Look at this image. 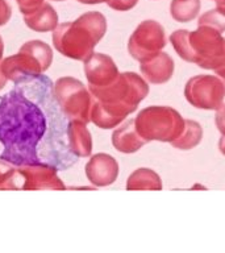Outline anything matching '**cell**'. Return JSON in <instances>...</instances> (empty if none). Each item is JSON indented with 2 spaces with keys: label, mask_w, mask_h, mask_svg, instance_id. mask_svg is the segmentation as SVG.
<instances>
[{
  "label": "cell",
  "mask_w": 225,
  "mask_h": 253,
  "mask_svg": "<svg viewBox=\"0 0 225 253\" xmlns=\"http://www.w3.org/2000/svg\"><path fill=\"white\" fill-rule=\"evenodd\" d=\"M46 132V119L42 110L13 90L0 98V158L11 165H38L37 145Z\"/></svg>",
  "instance_id": "6da1fadb"
},
{
  "label": "cell",
  "mask_w": 225,
  "mask_h": 253,
  "mask_svg": "<svg viewBox=\"0 0 225 253\" xmlns=\"http://www.w3.org/2000/svg\"><path fill=\"white\" fill-rule=\"evenodd\" d=\"M107 32V20L100 12H87L75 21L59 24L53 33V45L67 58L86 61Z\"/></svg>",
  "instance_id": "7a4b0ae2"
},
{
  "label": "cell",
  "mask_w": 225,
  "mask_h": 253,
  "mask_svg": "<svg viewBox=\"0 0 225 253\" xmlns=\"http://www.w3.org/2000/svg\"><path fill=\"white\" fill-rule=\"evenodd\" d=\"M53 62V50L43 41L33 40L20 47L17 54L7 57L0 63L4 77L12 82L20 83L42 74Z\"/></svg>",
  "instance_id": "3957f363"
},
{
  "label": "cell",
  "mask_w": 225,
  "mask_h": 253,
  "mask_svg": "<svg viewBox=\"0 0 225 253\" xmlns=\"http://www.w3.org/2000/svg\"><path fill=\"white\" fill-rule=\"evenodd\" d=\"M185 120L175 108L169 106L146 107L134 119L138 133L146 142H173L185 129Z\"/></svg>",
  "instance_id": "277c9868"
},
{
  "label": "cell",
  "mask_w": 225,
  "mask_h": 253,
  "mask_svg": "<svg viewBox=\"0 0 225 253\" xmlns=\"http://www.w3.org/2000/svg\"><path fill=\"white\" fill-rule=\"evenodd\" d=\"M95 100L110 104H118L137 110L138 104L149 94V84L144 77L133 71L120 73L114 82L108 86H88Z\"/></svg>",
  "instance_id": "5b68a950"
},
{
  "label": "cell",
  "mask_w": 225,
  "mask_h": 253,
  "mask_svg": "<svg viewBox=\"0 0 225 253\" xmlns=\"http://www.w3.org/2000/svg\"><path fill=\"white\" fill-rule=\"evenodd\" d=\"M189 63H196L204 70L225 66V37L211 27H197L188 33Z\"/></svg>",
  "instance_id": "8992f818"
},
{
  "label": "cell",
  "mask_w": 225,
  "mask_h": 253,
  "mask_svg": "<svg viewBox=\"0 0 225 253\" xmlns=\"http://www.w3.org/2000/svg\"><path fill=\"white\" fill-rule=\"evenodd\" d=\"M54 95L61 110L70 120L90 123L94 98L79 79L62 77L54 84Z\"/></svg>",
  "instance_id": "52a82bcc"
},
{
  "label": "cell",
  "mask_w": 225,
  "mask_h": 253,
  "mask_svg": "<svg viewBox=\"0 0 225 253\" xmlns=\"http://www.w3.org/2000/svg\"><path fill=\"white\" fill-rule=\"evenodd\" d=\"M185 98L195 108L217 111L224 104L225 84L217 75H195L186 83Z\"/></svg>",
  "instance_id": "ba28073f"
},
{
  "label": "cell",
  "mask_w": 225,
  "mask_h": 253,
  "mask_svg": "<svg viewBox=\"0 0 225 253\" xmlns=\"http://www.w3.org/2000/svg\"><path fill=\"white\" fill-rule=\"evenodd\" d=\"M165 28L155 20H145L138 24L128 40V51L138 62H145L166 46Z\"/></svg>",
  "instance_id": "9c48e42d"
},
{
  "label": "cell",
  "mask_w": 225,
  "mask_h": 253,
  "mask_svg": "<svg viewBox=\"0 0 225 253\" xmlns=\"http://www.w3.org/2000/svg\"><path fill=\"white\" fill-rule=\"evenodd\" d=\"M21 182V190H66V186L59 179L57 169L53 166L24 165L17 168Z\"/></svg>",
  "instance_id": "30bf717a"
},
{
  "label": "cell",
  "mask_w": 225,
  "mask_h": 253,
  "mask_svg": "<svg viewBox=\"0 0 225 253\" xmlns=\"http://www.w3.org/2000/svg\"><path fill=\"white\" fill-rule=\"evenodd\" d=\"M84 74L88 86L104 87L114 82L120 71L112 57L103 53H94L84 61Z\"/></svg>",
  "instance_id": "8fae6325"
},
{
  "label": "cell",
  "mask_w": 225,
  "mask_h": 253,
  "mask_svg": "<svg viewBox=\"0 0 225 253\" xmlns=\"http://www.w3.org/2000/svg\"><path fill=\"white\" fill-rule=\"evenodd\" d=\"M87 179L96 187L112 185L118 177V162L111 154L96 153L91 156L84 168Z\"/></svg>",
  "instance_id": "7c38bea8"
},
{
  "label": "cell",
  "mask_w": 225,
  "mask_h": 253,
  "mask_svg": "<svg viewBox=\"0 0 225 253\" xmlns=\"http://www.w3.org/2000/svg\"><path fill=\"white\" fill-rule=\"evenodd\" d=\"M175 65L173 58L165 51H159L145 62L140 63V71L148 83L163 84L173 78Z\"/></svg>",
  "instance_id": "4fadbf2b"
},
{
  "label": "cell",
  "mask_w": 225,
  "mask_h": 253,
  "mask_svg": "<svg viewBox=\"0 0 225 253\" xmlns=\"http://www.w3.org/2000/svg\"><path fill=\"white\" fill-rule=\"evenodd\" d=\"M132 112L134 111L129 107L103 103L94 99L90 119L95 126L102 129H112L114 126H120Z\"/></svg>",
  "instance_id": "5bb4252c"
},
{
  "label": "cell",
  "mask_w": 225,
  "mask_h": 253,
  "mask_svg": "<svg viewBox=\"0 0 225 253\" xmlns=\"http://www.w3.org/2000/svg\"><path fill=\"white\" fill-rule=\"evenodd\" d=\"M112 144L117 152L130 154L136 153L137 150L141 149L142 146L146 144V141L141 137V134L138 133L134 119H130V120L121 123L113 130Z\"/></svg>",
  "instance_id": "9a60e30c"
},
{
  "label": "cell",
  "mask_w": 225,
  "mask_h": 253,
  "mask_svg": "<svg viewBox=\"0 0 225 253\" xmlns=\"http://www.w3.org/2000/svg\"><path fill=\"white\" fill-rule=\"evenodd\" d=\"M69 148L76 157H88L92 153V136L87 124L79 120H70L67 126Z\"/></svg>",
  "instance_id": "2e32d148"
},
{
  "label": "cell",
  "mask_w": 225,
  "mask_h": 253,
  "mask_svg": "<svg viewBox=\"0 0 225 253\" xmlns=\"http://www.w3.org/2000/svg\"><path fill=\"white\" fill-rule=\"evenodd\" d=\"M24 21L29 29L39 33L54 31L58 27V15L49 3H43L31 15L24 16Z\"/></svg>",
  "instance_id": "e0dca14e"
},
{
  "label": "cell",
  "mask_w": 225,
  "mask_h": 253,
  "mask_svg": "<svg viewBox=\"0 0 225 253\" xmlns=\"http://www.w3.org/2000/svg\"><path fill=\"white\" fill-rule=\"evenodd\" d=\"M163 185H162L161 177L155 173L154 170L149 169V168H140L136 169L133 173L130 174L126 181V190H162Z\"/></svg>",
  "instance_id": "ac0fdd59"
},
{
  "label": "cell",
  "mask_w": 225,
  "mask_h": 253,
  "mask_svg": "<svg viewBox=\"0 0 225 253\" xmlns=\"http://www.w3.org/2000/svg\"><path fill=\"white\" fill-rule=\"evenodd\" d=\"M201 138H203V128L200 124L189 119H186L185 129L182 134L170 144L173 148H177L179 150H189L199 145Z\"/></svg>",
  "instance_id": "d6986e66"
},
{
  "label": "cell",
  "mask_w": 225,
  "mask_h": 253,
  "mask_svg": "<svg viewBox=\"0 0 225 253\" xmlns=\"http://www.w3.org/2000/svg\"><path fill=\"white\" fill-rule=\"evenodd\" d=\"M200 7V0H171L170 15L178 23H188L199 15Z\"/></svg>",
  "instance_id": "ffe728a7"
},
{
  "label": "cell",
  "mask_w": 225,
  "mask_h": 253,
  "mask_svg": "<svg viewBox=\"0 0 225 253\" xmlns=\"http://www.w3.org/2000/svg\"><path fill=\"white\" fill-rule=\"evenodd\" d=\"M20 174L17 168L0 158V190H20Z\"/></svg>",
  "instance_id": "44dd1931"
},
{
  "label": "cell",
  "mask_w": 225,
  "mask_h": 253,
  "mask_svg": "<svg viewBox=\"0 0 225 253\" xmlns=\"http://www.w3.org/2000/svg\"><path fill=\"white\" fill-rule=\"evenodd\" d=\"M197 27H211L220 33L225 32V15H223L219 9H209L199 17Z\"/></svg>",
  "instance_id": "7402d4cb"
},
{
  "label": "cell",
  "mask_w": 225,
  "mask_h": 253,
  "mask_svg": "<svg viewBox=\"0 0 225 253\" xmlns=\"http://www.w3.org/2000/svg\"><path fill=\"white\" fill-rule=\"evenodd\" d=\"M24 16L31 15L43 4V0H16Z\"/></svg>",
  "instance_id": "603a6c76"
},
{
  "label": "cell",
  "mask_w": 225,
  "mask_h": 253,
  "mask_svg": "<svg viewBox=\"0 0 225 253\" xmlns=\"http://www.w3.org/2000/svg\"><path fill=\"white\" fill-rule=\"evenodd\" d=\"M138 0H108L107 1V5L114 11L125 12L130 11L132 8H134L137 5Z\"/></svg>",
  "instance_id": "cb8c5ba5"
},
{
  "label": "cell",
  "mask_w": 225,
  "mask_h": 253,
  "mask_svg": "<svg viewBox=\"0 0 225 253\" xmlns=\"http://www.w3.org/2000/svg\"><path fill=\"white\" fill-rule=\"evenodd\" d=\"M12 16V8L7 0H0V27H3L9 21Z\"/></svg>",
  "instance_id": "d4e9b609"
},
{
  "label": "cell",
  "mask_w": 225,
  "mask_h": 253,
  "mask_svg": "<svg viewBox=\"0 0 225 253\" xmlns=\"http://www.w3.org/2000/svg\"><path fill=\"white\" fill-rule=\"evenodd\" d=\"M215 123H216L217 129L221 133V136H225V103L216 111Z\"/></svg>",
  "instance_id": "484cf974"
},
{
  "label": "cell",
  "mask_w": 225,
  "mask_h": 253,
  "mask_svg": "<svg viewBox=\"0 0 225 253\" xmlns=\"http://www.w3.org/2000/svg\"><path fill=\"white\" fill-rule=\"evenodd\" d=\"M216 9H219L223 15H225V0H217Z\"/></svg>",
  "instance_id": "4316f807"
},
{
  "label": "cell",
  "mask_w": 225,
  "mask_h": 253,
  "mask_svg": "<svg viewBox=\"0 0 225 253\" xmlns=\"http://www.w3.org/2000/svg\"><path fill=\"white\" fill-rule=\"evenodd\" d=\"M78 1L83 4H100V3H107L108 0H78Z\"/></svg>",
  "instance_id": "83f0119b"
},
{
  "label": "cell",
  "mask_w": 225,
  "mask_h": 253,
  "mask_svg": "<svg viewBox=\"0 0 225 253\" xmlns=\"http://www.w3.org/2000/svg\"><path fill=\"white\" fill-rule=\"evenodd\" d=\"M215 73H216L219 78L223 79V82H224V84H225V66L220 67V69H217V70L215 71Z\"/></svg>",
  "instance_id": "f1b7e54d"
},
{
  "label": "cell",
  "mask_w": 225,
  "mask_h": 253,
  "mask_svg": "<svg viewBox=\"0 0 225 253\" xmlns=\"http://www.w3.org/2000/svg\"><path fill=\"white\" fill-rule=\"evenodd\" d=\"M219 149H220L221 154L225 156V136H221L220 141H219Z\"/></svg>",
  "instance_id": "f546056e"
},
{
  "label": "cell",
  "mask_w": 225,
  "mask_h": 253,
  "mask_svg": "<svg viewBox=\"0 0 225 253\" xmlns=\"http://www.w3.org/2000/svg\"><path fill=\"white\" fill-rule=\"evenodd\" d=\"M7 81H8V79L5 78V77H4V74H3V73H1V69H0V90H1V88H3V87L5 86V83H7Z\"/></svg>",
  "instance_id": "4dcf8cb0"
},
{
  "label": "cell",
  "mask_w": 225,
  "mask_h": 253,
  "mask_svg": "<svg viewBox=\"0 0 225 253\" xmlns=\"http://www.w3.org/2000/svg\"><path fill=\"white\" fill-rule=\"evenodd\" d=\"M3 53H4V42H3V39H1V36H0V59L3 58Z\"/></svg>",
  "instance_id": "1f68e13d"
},
{
  "label": "cell",
  "mask_w": 225,
  "mask_h": 253,
  "mask_svg": "<svg viewBox=\"0 0 225 253\" xmlns=\"http://www.w3.org/2000/svg\"><path fill=\"white\" fill-rule=\"evenodd\" d=\"M54 1H63V0H54Z\"/></svg>",
  "instance_id": "d6a6232c"
},
{
  "label": "cell",
  "mask_w": 225,
  "mask_h": 253,
  "mask_svg": "<svg viewBox=\"0 0 225 253\" xmlns=\"http://www.w3.org/2000/svg\"><path fill=\"white\" fill-rule=\"evenodd\" d=\"M216 1H217V0H216Z\"/></svg>",
  "instance_id": "836d02e7"
}]
</instances>
